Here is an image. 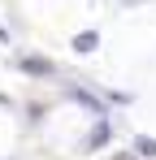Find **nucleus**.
I'll use <instances>...</instances> for the list:
<instances>
[{
  "label": "nucleus",
  "mask_w": 156,
  "mask_h": 160,
  "mask_svg": "<svg viewBox=\"0 0 156 160\" xmlns=\"http://www.w3.org/2000/svg\"><path fill=\"white\" fill-rule=\"evenodd\" d=\"M96 48H100V35H96V30H82V35H74V52H78V56L96 52Z\"/></svg>",
  "instance_id": "obj_4"
},
{
  "label": "nucleus",
  "mask_w": 156,
  "mask_h": 160,
  "mask_svg": "<svg viewBox=\"0 0 156 160\" xmlns=\"http://www.w3.org/2000/svg\"><path fill=\"white\" fill-rule=\"evenodd\" d=\"M18 69L30 74V78H48V74H52V61H48V56H22Z\"/></svg>",
  "instance_id": "obj_1"
},
{
  "label": "nucleus",
  "mask_w": 156,
  "mask_h": 160,
  "mask_svg": "<svg viewBox=\"0 0 156 160\" xmlns=\"http://www.w3.org/2000/svg\"><path fill=\"white\" fill-rule=\"evenodd\" d=\"M70 100H74V104H82V108H91L96 117H104V104L91 95V91H82V87H70Z\"/></svg>",
  "instance_id": "obj_3"
},
{
  "label": "nucleus",
  "mask_w": 156,
  "mask_h": 160,
  "mask_svg": "<svg viewBox=\"0 0 156 160\" xmlns=\"http://www.w3.org/2000/svg\"><path fill=\"white\" fill-rule=\"evenodd\" d=\"M126 4H130V0H126Z\"/></svg>",
  "instance_id": "obj_6"
},
{
  "label": "nucleus",
  "mask_w": 156,
  "mask_h": 160,
  "mask_svg": "<svg viewBox=\"0 0 156 160\" xmlns=\"http://www.w3.org/2000/svg\"><path fill=\"white\" fill-rule=\"evenodd\" d=\"M134 152H139L143 160H156V138H148V134H139V138H134Z\"/></svg>",
  "instance_id": "obj_5"
},
{
  "label": "nucleus",
  "mask_w": 156,
  "mask_h": 160,
  "mask_svg": "<svg viewBox=\"0 0 156 160\" xmlns=\"http://www.w3.org/2000/svg\"><path fill=\"white\" fill-rule=\"evenodd\" d=\"M108 138H113V126H108V117H100V121H96V130L87 134V152H100Z\"/></svg>",
  "instance_id": "obj_2"
}]
</instances>
